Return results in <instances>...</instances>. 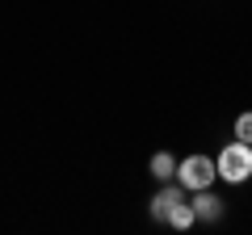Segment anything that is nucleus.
Wrapping results in <instances>:
<instances>
[{"instance_id":"nucleus-2","label":"nucleus","mask_w":252,"mask_h":235,"mask_svg":"<svg viewBox=\"0 0 252 235\" xmlns=\"http://www.w3.org/2000/svg\"><path fill=\"white\" fill-rule=\"evenodd\" d=\"M215 160H210V155H185V160L177 164V185L181 189H210V185H215Z\"/></svg>"},{"instance_id":"nucleus-1","label":"nucleus","mask_w":252,"mask_h":235,"mask_svg":"<svg viewBox=\"0 0 252 235\" xmlns=\"http://www.w3.org/2000/svg\"><path fill=\"white\" fill-rule=\"evenodd\" d=\"M215 172L223 176L227 185H244V181L252 176V143L231 139V143H227L223 151L215 155Z\"/></svg>"},{"instance_id":"nucleus-7","label":"nucleus","mask_w":252,"mask_h":235,"mask_svg":"<svg viewBox=\"0 0 252 235\" xmlns=\"http://www.w3.org/2000/svg\"><path fill=\"white\" fill-rule=\"evenodd\" d=\"M235 139H240V143H252V109H244L240 118H235Z\"/></svg>"},{"instance_id":"nucleus-6","label":"nucleus","mask_w":252,"mask_h":235,"mask_svg":"<svg viewBox=\"0 0 252 235\" xmlns=\"http://www.w3.org/2000/svg\"><path fill=\"white\" fill-rule=\"evenodd\" d=\"M164 223L177 227V231H189V227L198 223V218H193V206H189V202H181V206H172V214L164 218Z\"/></svg>"},{"instance_id":"nucleus-3","label":"nucleus","mask_w":252,"mask_h":235,"mask_svg":"<svg viewBox=\"0 0 252 235\" xmlns=\"http://www.w3.org/2000/svg\"><path fill=\"white\" fill-rule=\"evenodd\" d=\"M189 206H193V218L198 223H219L223 218V198L210 193V189H193V202Z\"/></svg>"},{"instance_id":"nucleus-4","label":"nucleus","mask_w":252,"mask_h":235,"mask_svg":"<svg viewBox=\"0 0 252 235\" xmlns=\"http://www.w3.org/2000/svg\"><path fill=\"white\" fill-rule=\"evenodd\" d=\"M181 202H185V189L172 185V181H164V189L152 198V218H160V223H164V218L172 214V206H181Z\"/></svg>"},{"instance_id":"nucleus-5","label":"nucleus","mask_w":252,"mask_h":235,"mask_svg":"<svg viewBox=\"0 0 252 235\" xmlns=\"http://www.w3.org/2000/svg\"><path fill=\"white\" fill-rule=\"evenodd\" d=\"M152 176L156 181H177V160L168 151H156L152 155Z\"/></svg>"}]
</instances>
